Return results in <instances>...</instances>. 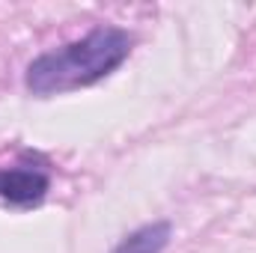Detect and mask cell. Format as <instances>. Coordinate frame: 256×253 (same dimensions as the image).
I'll return each instance as SVG.
<instances>
[{
  "mask_svg": "<svg viewBox=\"0 0 256 253\" xmlns=\"http://www.w3.org/2000/svg\"><path fill=\"white\" fill-rule=\"evenodd\" d=\"M131 54V36L120 27H96L78 42L48 51L27 66V90L33 96H54L90 86L108 78Z\"/></svg>",
  "mask_w": 256,
  "mask_h": 253,
  "instance_id": "6da1fadb",
  "label": "cell"
},
{
  "mask_svg": "<svg viewBox=\"0 0 256 253\" xmlns=\"http://www.w3.org/2000/svg\"><path fill=\"white\" fill-rule=\"evenodd\" d=\"M51 188V173L39 155L24 152L18 164L0 167V200L15 206H33Z\"/></svg>",
  "mask_w": 256,
  "mask_h": 253,
  "instance_id": "7a4b0ae2",
  "label": "cell"
},
{
  "mask_svg": "<svg viewBox=\"0 0 256 253\" xmlns=\"http://www.w3.org/2000/svg\"><path fill=\"white\" fill-rule=\"evenodd\" d=\"M170 242V224H149L131 232L114 253H161Z\"/></svg>",
  "mask_w": 256,
  "mask_h": 253,
  "instance_id": "3957f363",
  "label": "cell"
}]
</instances>
